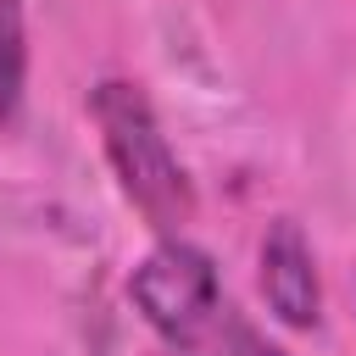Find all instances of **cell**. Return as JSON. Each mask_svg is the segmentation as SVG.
<instances>
[{
  "label": "cell",
  "instance_id": "cell-1",
  "mask_svg": "<svg viewBox=\"0 0 356 356\" xmlns=\"http://www.w3.org/2000/svg\"><path fill=\"white\" fill-rule=\"evenodd\" d=\"M95 122H100V139H106V156L128 189V200L145 211L150 228H161L167 239H178V228L195 217V189H189V172L184 161L172 156L150 100L139 83L128 78H106L89 100Z\"/></svg>",
  "mask_w": 356,
  "mask_h": 356
},
{
  "label": "cell",
  "instance_id": "cell-2",
  "mask_svg": "<svg viewBox=\"0 0 356 356\" xmlns=\"http://www.w3.org/2000/svg\"><path fill=\"white\" fill-rule=\"evenodd\" d=\"M128 295L134 306L145 312V323L167 339V345H195L211 317H217V267L200 245L189 239H161L128 278Z\"/></svg>",
  "mask_w": 356,
  "mask_h": 356
},
{
  "label": "cell",
  "instance_id": "cell-3",
  "mask_svg": "<svg viewBox=\"0 0 356 356\" xmlns=\"http://www.w3.org/2000/svg\"><path fill=\"white\" fill-rule=\"evenodd\" d=\"M261 295H267L278 323H289V328L317 323V306H323L317 261H312V245H306L300 222H289V217H278L261 239Z\"/></svg>",
  "mask_w": 356,
  "mask_h": 356
},
{
  "label": "cell",
  "instance_id": "cell-4",
  "mask_svg": "<svg viewBox=\"0 0 356 356\" xmlns=\"http://www.w3.org/2000/svg\"><path fill=\"white\" fill-rule=\"evenodd\" d=\"M22 67H28V50H22V0H0V122L22 100Z\"/></svg>",
  "mask_w": 356,
  "mask_h": 356
},
{
  "label": "cell",
  "instance_id": "cell-5",
  "mask_svg": "<svg viewBox=\"0 0 356 356\" xmlns=\"http://www.w3.org/2000/svg\"><path fill=\"white\" fill-rule=\"evenodd\" d=\"M217 356H284L278 345H267L256 328H228V339H222V350Z\"/></svg>",
  "mask_w": 356,
  "mask_h": 356
}]
</instances>
